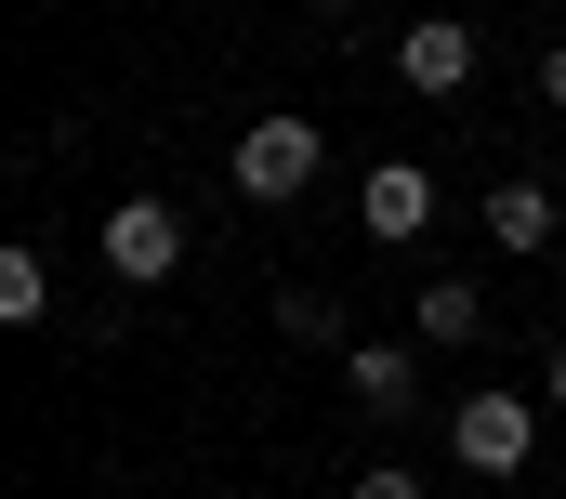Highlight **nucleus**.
Returning <instances> with one entry per match:
<instances>
[{
	"label": "nucleus",
	"mask_w": 566,
	"mask_h": 499,
	"mask_svg": "<svg viewBox=\"0 0 566 499\" xmlns=\"http://www.w3.org/2000/svg\"><path fill=\"white\" fill-rule=\"evenodd\" d=\"M0 316L27 329V316H53V276H40V250H0Z\"/></svg>",
	"instance_id": "nucleus-9"
},
{
	"label": "nucleus",
	"mask_w": 566,
	"mask_h": 499,
	"mask_svg": "<svg viewBox=\"0 0 566 499\" xmlns=\"http://www.w3.org/2000/svg\"><path fill=\"white\" fill-rule=\"evenodd\" d=\"M277 329L290 342H343V302L329 289H277Z\"/></svg>",
	"instance_id": "nucleus-10"
},
{
	"label": "nucleus",
	"mask_w": 566,
	"mask_h": 499,
	"mask_svg": "<svg viewBox=\"0 0 566 499\" xmlns=\"http://www.w3.org/2000/svg\"><path fill=\"white\" fill-rule=\"evenodd\" d=\"M316 158H329V145H316V119H251V131H238V198L290 211V198L316 184Z\"/></svg>",
	"instance_id": "nucleus-2"
},
{
	"label": "nucleus",
	"mask_w": 566,
	"mask_h": 499,
	"mask_svg": "<svg viewBox=\"0 0 566 499\" xmlns=\"http://www.w3.org/2000/svg\"><path fill=\"white\" fill-rule=\"evenodd\" d=\"M541 394H554V407H566V342H554V355H541Z\"/></svg>",
	"instance_id": "nucleus-13"
},
{
	"label": "nucleus",
	"mask_w": 566,
	"mask_h": 499,
	"mask_svg": "<svg viewBox=\"0 0 566 499\" xmlns=\"http://www.w3.org/2000/svg\"><path fill=\"white\" fill-rule=\"evenodd\" d=\"M554 224H566L554 184H488V237L514 250V263H527V250H554Z\"/></svg>",
	"instance_id": "nucleus-7"
},
{
	"label": "nucleus",
	"mask_w": 566,
	"mask_h": 499,
	"mask_svg": "<svg viewBox=\"0 0 566 499\" xmlns=\"http://www.w3.org/2000/svg\"><path fill=\"white\" fill-rule=\"evenodd\" d=\"M488 329V289L474 276H422V342H474Z\"/></svg>",
	"instance_id": "nucleus-8"
},
{
	"label": "nucleus",
	"mask_w": 566,
	"mask_h": 499,
	"mask_svg": "<svg viewBox=\"0 0 566 499\" xmlns=\"http://www.w3.org/2000/svg\"><path fill=\"white\" fill-rule=\"evenodd\" d=\"M316 13H356V0H316Z\"/></svg>",
	"instance_id": "nucleus-14"
},
{
	"label": "nucleus",
	"mask_w": 566,
	"mask_h": 499,
	"mask_svg": "<svg viewBox=\"0 0 566 499\" xmlns=\"http://www.w3.org/2000/svg\"><path fill=\"white\" fill-rule=\"evenodd\" d=\"M356 499H422V474H409V460H382V474H356Z\"/></svg>",
	"instance_id": "nucleus-11"
},
{
	"label": "nucleus",
	"mask_w": 566,
	"mask_h": 499,
	"mask_svg": "<svg viewBox=\"0 0 566 499\" xmlns=\"http://www.w3.org/2000/svg\"><path fill=\"white\" fill-rule=\"evenodd\" d=\"M356 224H369L382 250H396V237H422V224H434V171H422V158H382V171L356 184Z\"/></svg>",
	"instance_id": "nucleus-5"
},
{
	"label": "nucleus",
	"mask_w": 566,
	"mask_h": 499,
	"mask_svg": "<svg viewBox=\"0 0 566 499\" xmlns=\"http://www.w3.org/2000/svg\"><path fill=\"white\" fill-rule=\"evenodd\" d=\"M343 394H356L369 421H409V407H422V369H409L396 342H343Z\"/></svg>",
	"instance_id": "nucleus-6"
},
{
	"label": "nucleus",
	"mask_w": 566,
	"mask_h": 499,
	"mask_svg": "<svg viewBox=\"0 0 566 499\" xmlns=\"http://www.w3.org/2000/svg\"><path fill=\"white\" fill-rule=\"evenodd\" d=\"M541 106H566V40H554V53H541Z\"/></svg>",
	"instance_id": "nucleus-12"
},
{
	"label": "nucleus",
	"mask_w": 566,
	"mask_h": 499,
	"mask_svg": "<svg viewBox=\"0 0 566 499\" xmlns=\"http://www.w3.org/2000/svg\"><path fill=\"white\" fill-rule=\"evenodd\" d=\"M106 276L171 289V276H185V211H171V198H119V211H106Z\"/></svg>",
	"instance_id": "nucleus-3"
},
{
	"label": "nucleus",
	"mask_w": 566,
	"mask_h": 499,
	"mask_svg": "<svg viewBox=\"0 0 566 499\" xmlns=\"http://www.w3.org/2000/svg\"><path fill=\"white\" fill-rule=\"evenodd\" d=\"M461 79H474V26H461V13H422V26L396 40V93H422V106H448Z\"/></svg>",
	"instance_id": "nucleus-4"
},
{
	"label": "nucleus",
	"mask_w": 566,
	"mask_h": 499,
	"mask_svg": "<svg viewBox=\"0 0 566 499\" xmlns=\"http://www.w3.org/2000/svg\"><path fill=\"white\" fill-rule=\"evenodd\" d=\"M448 447H461V474L514 487V474L541 460V394H461V407H448Z\"/></svg>",
	"instance_id": "nucleus-1"
}]
</instances>
